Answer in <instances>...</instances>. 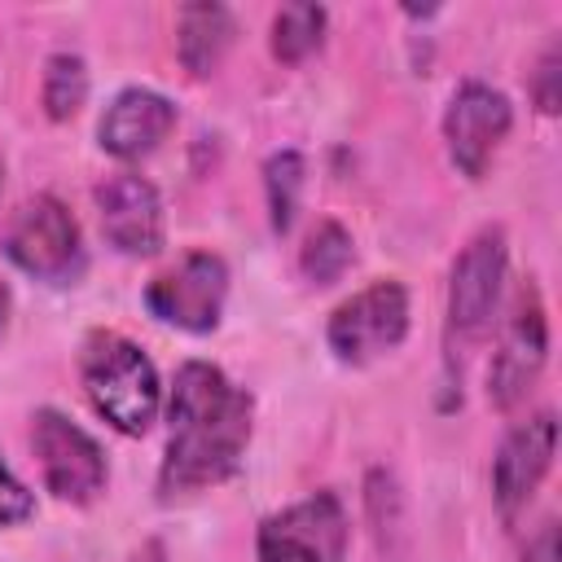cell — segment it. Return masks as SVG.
I'll use <instances>...</instances> for the list:
<instances>
[{
  "mask_svg": "<svg viewBox=\"0 0 562 562\" xmlns=\"http://www.w3.org/2000/svg\"><path fill=\"white\" fill-rule=\"evenodd\" d=\"M408 316H413V303H408L404 281L382 277V281H369L364 290H356L351 299H342L329 312L325 342H329L334 360L360 369V364H373V360L391 356L408 338Z\"/></svg>",
  "mask_w": 562,
  "mask_h": 562,
  "instance_id": "obj_4",
  "label": "cell"
},
{
  "mask_svg": "<svg viewBox=\"0 0 562 562\" xmlns=\"http://www.w3.org/2000/svg\"><path fill=\"white\" fill-rule=\"evenodd\" d=\"M145 312L180 334H211L228 303V263L215 250H189L145 285Z\"/></svg>",
  "mask_w": 562,
  "mask_h": 562,
  "instance_id": "obj_5",
  "label": "cell"
},
{
  "mask_svg": "<svg viewBox=\"0 0 562 562\" xmlns=\"http://www.w3.org/2000/svg\"><path fill=\"white\" fill-rule=\"evenodd\" d=\"M237 40V22L224 4H180L176 9V57L193 79H206L220 70L224 53Z\"/></svg>",
  "mask_w": 562,
  "mask_h": 562,
  "instance_id": "obj_14",
  "label": "cell"
},
{
  "mask_svg": "<svg viewBox=\"0 0 562 562\" xmlns=\"http://www.w3.org/2000/svg\"><path fill=\"white\" fill-rule=\"evenodd\" d=\"M79 386L101 422L119 435H145L162 408V382L140 342L119 329H92L79 342Z\"/></svg>",
  "mask_w": 562,
  "mask_h": 562,
  "instance_id": "obj_2",
  "label": "cell"
},
{
  "mask_svg": "<svg viewBox=\"0 0 562 562\" xmlns=\"http://www.w3.org/2000/svg\"><path fill=\"white\" fill-rule=\"evenodd\" d=\"M509 277V241L501 224L479 228L448 272V325L457 338H483L501 307Z\"/></svg>",
  "mask_w": 562,
  "mask_h": 562,
  "instance_id": "obj_8",
  "label": "cell"
},
{
  "mask_svg": "<svg viewBox=\"0 0 562 562\" xmlns=\"http://www.w3.org/2000/svg\"><path fill=\"white\" fill-rule=\"evenodd\" d=\"M255 435V400L211 360H184L167 395V448L158 465V496H193L228 483Z\"/></svg>",
  "mask_w": 562,
  "mask_h": 562,
  "instance_id": "obj_1",
  "label": "cell"
},
{
  "mask_svg": "<svg viewBox=\"0 0 562 562\" xmlns=\"http://www.w3.org/2000/svg\"><path fill=\"white\" fill-rule=\"evenodd\" d=\"M35 514V496L31 487L13 474V465L0 457V527H18Z\"/></svg>",
  "mask_w": 562,
  "mask_h": 562,
  "instance_id": "obj_20",
  "label": "cell"
},
{
  "mask_svg": "<svg viewBox=\"0 0 562 562\" xmlns=\"http://www.w3.org/2000/svg\"><path fill=\"white\" fill-rule=\"evenodd\" d=\"M522 562H562V549H558V522H544V527L531 536Z\"/></svg>",
  "mask_w": 562,
  "mask_h": 562,
  "instance_id": "obj_21",
  "label": "cell"
},
{
  "mask_svg": "<svg viewBox=\"0 0 562 562\" xmlns=\"http://www.w3.org/2000/svg\"><path fill=\"white\" fill-rule=\"evenodd\" d=\"M4 321H9V290L0 285V334H4Z\"/></svg>",
  "mask_w": 562,
  "mask_h": 562,
  "instance_id": "obj_23",
  "label": "cell"
},
{
  "mask_svg": "<svg viewBox=\"0 0 562 562\" xmlns=\"http://www.w3.org/2000/svg\"><path fill=\"white\" fill-rule=\"evenodd\" d=\"M351 544V518L338 492H312L259 522V562H342Z\"/></svg>",
  "mask_w": 562,
  "mask_h": 562,
  "instance_id": "obj_7",
  "label": "cell"
},
{
  "mask_svg": "<svg viewBox=\"0 0 562 562\" xmlns=\"http://www.w3.org/2000/svg\"><path fill=\"white\" fill-rule=\"evenodd\" d=\"M303 184H307V158L299 149H272L263 158V198H268V224L277 237L294 228Z\"/></svg>",
  "mask_w": 562,
  "mask_h": 562,
  "instance_id": "obj_15",
  "label": "cell"
},
{
  "mask_svg": "<svg viewBox=\"0 0 562 562\" xmlns=\"http://www.w3.org/2000/svg\"><path fill=\"white\" fill-rule=\"evenodd\" d=\"M92 202H97L101 237L119 255L149 259L162 250L167 215H162V193L154 189V180H145L140 171H114L97 184Z\"/></svg>",
  "mask_w": 562,
  "mask_h": 562,
  "instance_id": "obj_11",
  "label": "cell"
},
{
  "mask_svg": "<svg viewBox=\"0 0 562 562\" xmlns=\"http://www.w3.org/2000/svg\"><path fill=\"white\" fill-rule=\"evenodd\" d=\"M527 97H531V105H536L544 119H553V114L562 110V44H558V40L544 44V53L536 57L531 79H527Z\"/></svg>",
  "mask_w": 562,
  "mask_h": 562,
  "instance_id": "obj_19",
  "label": "cell"
},
{
  "mask_svg": "<svg viewBox=\"0 0 562 562\" xmlns=\"http://www.w3.org/2000/svg\"><path fill=\"white\" fill-rule=\"evenodd\" d=\"M31 448L40 461L44 487L66 505H92L105 492V452L101 443L61 408H35L31 417Z\"/></svg>",
  "mask_w": 562,
  "mask_h": 562,
  "instance_id": "obj_6",
  "label": "cell"
},
{
  "mask_svg": "<svg viewBox=\"0 0 562 562\" xmlns=\"http://www.w3.org/2000/svg\"><path fill=\"white\" fill-rule=\"evenodd\" d=\"M325 26H329V13L321 4H285L272 13V57L281 66H299L307 61L321 44H325Z\"/></svg>",
  "mask_w": 562,
  "mask_h": 562,
  "instance_id": "obj_17",
  "label": "cell"
},
{
  "mask_svg": "<svg viewBox=\"0 0 562 562\" xmlns=\"http://www.w3.org/2000/svg\"><path fill=\"white\" fill-rule=\"evenodd\" d=\"M88 88H92V79H88V61L79 53H70V48L48 53L44 75H40V105L53 123L75 119L88 101Z\"/></svg>",
  "mask_w": 562,
  "mask_h": 562,
  "instance_id": "obj_16",
  "label": "cell"
},
{
  "mask_svg": "<svg viewBox=\"0 0 562 562\" xmlns=\"http://www.w3.org/2000/svg\"><path fill=\"white\" fill-rule=\"evenodd\" d=\"M544 360H549V312H544L540 290L527 281L514 299V312H509L501 342H496V356L487 364L492 408H501V413L518 408L531 395V386L540 382Z\"/></svg>",
  "mask_w": 562,
  "mask_h": 562,
  "instance_id": "obj_10",
  "label": "cell"
},
{
  "mask_svg": "<svg viewBox=\"0 0 562 562\" xmlns=\"http://www.w3.org/2000/svg\"><path fill=\"white\" fill-rule=\"evenodd\" d=\"M127 562H167V544H162L158 536H149V540H140V544L132 549Z\"/></svg>",
  "mask_w": 562,
  "mask_h": 562,
  "instance_id": "obj_22",
  "label": "cell"
},
{
  "mask_svg": "<svg viewBox=\"0 0 562 562\" xmlns=\"http://www.w3.org/2000/svg\"><path fill=\"white\" fill-rule=\"evenodd\" d=\"M509 132H514V105L501 88H492L483 79H461L452 88L448 110H443V145H448V162L465 180L487 176V167Z\"/></svg>",
  "mask_w": 562,
  "mask_h": 562,
  "instance_id": "obj_9",
  "label": "cell"
},
{
  "mask_svg": "<svg viewBox=\"0 0 562 562\" xmlns=\"http://www.w3.org/2000/svg\"><path fill=\"white\" fill-rule=\"evenodd\" d=\"M176 127V105L158 88H123L110 97L101 123H97V145L119 158V162H140L149 158Z\"/></svg>",
  "mask_w": 562,
  "mask_h": 562,
  "instance_id": "obj_13",
  "label": "cell"
},
{
  "mask_svg": "<svg viewBox=\"0 0 562 562\" xmlns=\"http://www.w3.org/2000/svg\"><path fill=\"white\" fill-rule=\"evenodd\" d=\"M0 250L18 272L44 285H75L88 263L79 220L53 193H35L9 215L0 233Z\"/></svg>",
  "mask_w": 562,
  "mask_h": 562,
  "instance_id": "obj_3",
  "label": "cell"
},
{
  "mask_svg": "<svg viewBox=\"0 0 562 562\" xmlns=\"http://www.w3.org/2000/svg\"><path fill=\"white\" fill-rule=\"evenodd\" d=\"M351 259H356L351 233H347L338 220H321V224L307 233L303 250H299V272H303L312 285H334V281L351 268Z\"/></svg>",
  "mask_w": 562,
  "mask_h": 562,
  "instance_id": "obj_18",
  "label": "cell"
},
{
  "mask_svg": "<svg viewBox=\"0 0 562 562\" xmlns=\"http://www.w3.org/2000/svg\"><path fill=\"white\" fill-rule=\"evenodd\" d=\"M558 452V417L553 408H540L522 422H514L492 457V501L505 518H518L536 487L544 483Z\"/></svg>",
  "mask_w": 562,
  "mask_h": 562,
  "instance_id": "obj_12",
  "label": "cell"
},
{
  "mask_svg": "<svg viewBox=\"0 0 562 562\" xmlns=\"http://www.w3.org/2000/svg\"><path fill=\"white\" fill-rule=\"evenodd\" d=\"M0 189H4V158H0Z\"/></svg>",
  "mask_w": 562,
  "mask_h": 562,
  "instance_id": "obj_24",
  "label": "cell"
}]
</instances>
